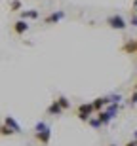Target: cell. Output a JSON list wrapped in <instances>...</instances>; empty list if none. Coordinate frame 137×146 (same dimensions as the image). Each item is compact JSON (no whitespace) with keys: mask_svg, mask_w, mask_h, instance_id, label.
<instances>
[{"mask_svg":"<svg viewBox=\"0 0 137 146\" xmlns=\"http://www.w3.org/2000/svg\"><path fill=\"white\" fill-rule=\"evenodd\" d=\"M107 25H109L110 29H114V31H126L128 29V21L120 15V13H112V15H109L107 17Z\"/></svg>","mask_w":137,"mask_h":146,"instance_id":"obj_1","label":"cell"},{"mask_svg":"<svg viewBox=\"0 0 137 146\" xmlns=\"http://www.w3.org/2000/svg\"><path fill=\"white\" fill-rule=\"evenodd\" d=\"M93 114H97V112H95V108H93L92 101H90V103H82L80 106H78V119H80V121H88Z\"/></svg>","mask_w":137,"mask_h":146,"instance_id":"obj_2","label":"cell"},{"mask_svg":"<svg viewBox=\"0 0 137 146\" xmlns=\"http://www.w3.org/2000/svg\"><path fill=\"white\" fill-rule=\"evenodd\" d=\"M34 139H36V141H38L42 146H48L49 144V139H51V127H49V125H46L44 129L34 131Z\"/></svg>","mask_w":137,"mask_h":146,"instance_id":"obj_3","label":"cell"},{"mask_svg":"<svg viewBox=\"0 0 137 146\" xmlns=\"http://www.w3.org/2000/svg\"><path fill=\"white\" fill-rule=\"evenodd\" d=\"M61 19H65V11L57 10V11H51V13L44 19V23H46V25H55V23H59Z\"/></svg>","mask_w":137,"mask_h":146,"instance_id":"obj_4","label":"cell"},{"mask_svg":"<svg viewBox=\"0 0 137 146\" xmlns=\"http://www.w3.org/2000/svg\"><path fill=\"white\" fill-rule=\"evenodd\" d=\"M92 103H93V108H95V112H101V110H105V108L110 104V101H109V97H97V99H93Z\"/></svg>","mask_w":137,"mask_h":146,"instance_id":"obj_5","label":"cell"},{"mask_svg":"<svg viewBox=\"0 0 137 146\" xmlns=\"http://www.w3.org/2000/svg\"><path fill=\"white\" fill-rule=\"evenodd\" d=\"M122 51L128 55L132 53H137V40H133V38H128L126 42H124V46H122Z\"/></svg>","mask_w":137,"mask_h":146,"instance_id":"obj_6","label":"cell"},{"mask_svg":"<svg viewBox=\"0 0 137 146\" xmlns=\"http://www.w3.org/2000/svg\"><path fill=\"white\" fill-rule=\"evenodd\" d=\"M27 31H29V23L25 21V19H17V21L13 23V33L15 34L21 36V34H25Z\"/></svg>","mask_w":137,"mask_h":146,"instance_id":"obj_7","label":"cell"},{"mask_svg":"<svg viewBox=\"0 0 137 146\" xmlns=\"http://www.w3.org/2000/svg\"><path fill=\"white\" fill-rule=\"evenodd\" d=\"M46 112H48L49 116H61V114L65 112V110L61 108V104L57 103V99H55V101H51V104L48 106V110H46Z\"/></svg>","mask_w":137,"mask_h":146,"instance_id":"obj_8","label":"cell"},{"mask_svg":"<svg viewBox=\"0 0 137 146\" xmlns=\"http://www.w3.org/2000/svg\"><path fill=\"white\" fill-rule=\"evenodd\" d=\"M4 123L15 131V135H17V133H21V125L15 121V118H13V116H6V118H4Z\"/></svg>","mask_w":137,"mask_h":146,"instance_id":"obj_9","label":"cell"},{"mask_svg":"<svg viewBox=\"0 0 137 146\" xmlns=\"http://www.w3.org/2000/svg\"><path fill=\"white\" fill-rule=\"evenodd\" d=\"M38 10H21V19L29 21V19H38Z\"/></svg>","mask_w":137,"mask_h":146,"instance_id":"obj_10","label":"cell"},{"mask_svg":"<svg viewBox=\"0 0 137 146\" xmlns=\"http://www.w3.org/2000/svg\"><path fill=\"white\" fill-rule=\"evenodd\" d=\"M97 118L101 119V123H103V125H109L110 121H112V118L109 116V112H107V110H101V112H97Z\"/></svg>","mask_w":137,"mask_h":146,"instance_id":"obj_11","label":"cell"},{"mask_svg":"<svg viewBox=\"0 0 137 146\" xmlns=\"http://www.w3.org/2000/svg\"><path fill=\"white\" fill-rule=\"evenodd\" d=\"M105 110L109 112V116H110V118L114 119L116 116H118V112H120V104H109V106H107Z\"/></svg>","mask_w":137,"mask_h":146,"instance_id":"obj_12","label":"cell"},{"mask_svg":"<svg viewBox=\"0 0 137 146\" xmlns=\"http://www.w3.org/2000/svg\"><path fill=\"white\" fill-rule=\"evenodd\" d=\"M57 103L61 104V108H63V110H69V108H71V101H69L65 95H59V97H57Z\"/></svg>","mask_w":137,"mask_h":146,"instance_id":"obj_13","label":"cell"},{"mask_svg":"<svg viewBox=\"0 0 137 146\" xmlns=\"http://www.w3.org/2000/svg\"><path fill=\"white\" fill-rule=\"evenodd\" d=\"M88 123L92 125L93 129H101V127H103V123H101V119H99L97 116H92V118L88 119Z\"/></svg>","mask_w":137,"mask_h":146,"instance_id":"obj_14","label":"cell"},{"mask_svg":"<svg viewBox=\"0 0 137 146\" xmlns=\"http://www.w3.org/2000/svg\"><path fill=\"white\" fill-rule=\"evenodd\" d=\"M107 97H109L110 104H120V101H122V95H120V93H110V95H107Z\"/></svg>","mask_w":137,"mask_h":146,"instance_id":"obj_15","label":"cell"},{"mask_svg":"<svg viewBox=\"0 0 137 146\" xmlns=\"http://www.w3.org/2000/svg\"><path fill=\"white\" fill-rule=\"evenodd\" d=\"M11 135H15V131L11 129V127H8V125L2 121V137H11Z\"/></svg>","mask_w":137,"mask_h":146,"instance_id":"obj_16","label":"cell"},{"mask_svg":"<svg viewBox=\"0 0 137 146\" xmlns=\"http://www.w3.org/2000/svg\"><path fill=\"white\" fill-rule=\"evenodd\" d=\"M10 10L11 11H21V0H11L10 2Z\"/></svg>","mask_w":137,"mask_h":146,"instance_id":"obj_17","label":"cell"},{"mask_svg":"<svg viewBox=\"0 0 137 146\" xmlns=\"http://www.w3.org/2000/svg\"><path fill=\"white\" fill-rule=\"evenodd\" d=\"M128 104H130V106H135L137 104V91H133L132 95L128 97Z\"/></svg>","mask_w":137,"mask_h":146,"instance_id":"obj_18","label":"cell"},{"mask_svg":"<svg viewBox=\"0 0 137 146\" xmlns=\"http://www.w3.org/2000/svg\"><path fill=\"white\" fill-rule=\"evenodd\" d=\"M46 125H48V123H46V121H38V123L34 125V131H38V129H44Z\"/></svg>","mask_w":137,"mask_h":146,"instance_id":"obj_19","label":"cell"},{"mask_svg":"<svg viewBox=\"0 0 137 146\" xmlns=\"http://www.w3.org/2000/svg\"><path fill=\"white\" fill-rule=\"evenodd\" d=\"M130 25H132V27H137V13H135V15H132V21H130Z\"/></svg>","mask_w":137,"mask_h":146,"instance_id":"obj_20","label":"cell"},{"mask_svg":"<svg viewBox=\"0 0 137 146\" xmlns=\"http://www.w3.org/2000/svg\"><path fill=\"white\" fill-rule=\"evenodd\" d=\"M124 146H137V141H135V139H132V141H128Z\"/></svg>","mask_w":137,"mask_h":146,"instance_id":"obj_21","label":"cell"},{"mask_svg":"<svg viewBox=\"0 0 137 146\" xmlns=\"http://www.w3.org/2000/svg\"><path fill=\"white\" fill-rule=\"evenodd\" d=\"M133 139H135V141H137V129L133 131Z\"/></svg>","mask_w":137,"mask_h":146,"instance_id":"obj_22","label":"cell"},{"mask_svg":"<svg viewBox=\"0 0 137 146\" xmlns=\"http://www.w3.org/2000/svg\"><path fill=\"white\" fill-rule=\"evenodd\" d=\"M0 137H2V123H0Z\"/></svg>","mask_w":137,"mask_h":146,"instance_id":"obj_23","label":"cell"},{"mask_svg":"<svg viewBox=\"0 0 137 146\" xmlns=\"http://www.w3.org/2000/svg\"><path fill=\"white\" fill-rule=\"evenodd\" d=\"M109 146H118V144H109Z\"/></svg>","mask_w":137,"mask_h":146,"instance_id":"obj_24","label":"cell"},{"mask_svg":"<svg viewBox=\"0 0 137 146\" xmlns=\"http://www.w3.org/2000/svg\"><path fill=\"white\" fill-rule=\"evenodd\" d=\"M133 91H137V86H135V89H133Z\"/></svg>","mask_w":137,"mask_h":146,"instance_id":"obj_25","label":"cell"},{"mask_svg":"<svg viewBox=\"0 0 137 146\" xmlns=\"http://www.w3.org/2000/svg\"><path fill=\"white\" fill-rule=\"evenodd\" d=\"M135 55H137V53H135Z\"/></svg>","mask_w":137,"mask_h":146,"instance_id":"obj_26","label":"cell"}]
</instances>
